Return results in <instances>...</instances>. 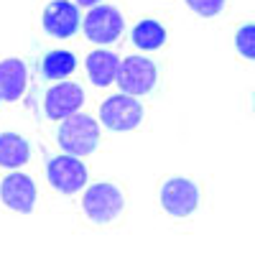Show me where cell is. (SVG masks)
<instances>
[{"label": "cell", "mask_w": 255, "mask_h": 255, "mask_svg": "<svg viewBox=\"0 0 255 255\" xmlns=\"http://www.w3.org/2000/svg\"><path fill=\"white\" fill-rule=\"evenodd\" d=\"M79 220L84 227L110 230L128 220V189L115 179H102L84 186L79 199Z\"/></svg>", "instance_id": "cell-1"}, {"label": "cell", "mask_w": 255, "mask_h": 255, "mask_svg": "<svg viewBox=\"0 0 255 255\" xmlns=\"http://www.w3.org/2000/svg\"><path fill=\"white\" fill-rule=\"evenodd\" d=\"M202 184L191 176H166L158 184V207L163 215L174 220H186L202 207Z\"/></svg>", "instance_id": "cell-2"}, {"label": "cell", "mask_w": 255, "mask_h": 255, "mask_svg": "<svg viewBox=\"0 0 255 255\" xmlns=\"http://www.w3.org/2000/svg\"><path fill=\"white\" fill-rule=\"evenodd\" d=\"M56 143L64 153L87 158L100 145V123L90 113H74L69 118L59 120Z\"/></svg>", "instance_id": "cell-3"}, {"label": "cell", "mask_w": 255, "mask_h": 255, "mask_svg": "<svg viewBox=\"0 0 255 255\" xmlns=\"http://www.w3.org/2000/svg\"><path fill=\"white\" fill-rule=\"evenodd\" d=\"M115 84L120 92L133 97H151L161 84V67L156 59H148L143 54H133L120 59Z\"/></svg>", "instance_id": "cell-4"}, {"label": "cell", "mask_w": 255, "mask_h": 255, "mask_svg": "<svg viewBox=\"0 0 255 255\" xmlns=\"http://www.w3.org/2000/svg\"><path fill=\"white\" fill-rule=\"evenodd\" d=\"M148 110L140 102V97L133 95H110L108 100L100 102V123L115 133H130V130H140L145 125Z\"/></svg>", "instance_id": "cell-5"}, {"label": "cell", "mask_w": 255, "mask_h": 255, "mask_svg": "<svg viewBox=\"0 0 255 255\" xmlns=\"http://www.w3.org/2000/svg\"><path fill=\"white\" fill-rule=\"evenodd\" d=\"M82 31L90 44H97V46L115 44L125 33V15L118 5H108V3L92 5L82 20Z\"/></svg>", "instance_id": "cell-6"}, {"label": "cell", "mask_w": 255, "mask_h": 255, "mask_svg": "<svg viewBox=\"0 0 255 255\" xmlns=\"http://www.w3.org/2000/svg\"><path fill=\"white\" fill-rule=\"evenodd\" d=\"M87 179H90L87 166L77 156L59 153V156H51L46 163V181L61 197H72L77 191H82L87 186Z\"/></svg>", "instance_id": "cell-7"}, {"label": "cell", "mask_w": 255, "mask_h": 255, "mask_svg": "<svg viewBox=\"0 0 255 255\" xmlns=\"http://www.w3.org/2000/svg\"><path fill=\"white\" fill-rule=\"evenodd\" d=\"M36 202H38V186L31 176L13 171L0 179V207L5 212L28 215L36 209Z\"/></svg>", "instance_id": "cell-8"}, {"label": "cell", "mask_w": 255, "mask_h": 255, "mask_svg": "<svg viewBox=\"0 0 255 255\" xmlns=\"http://www.w3.org/2000/svg\"><path fill=\"white\" fill-rule=\"evenodd\" d=\"M79 26L82 18L74 0H49L41 10V28L51 38H72Z\"/></svg>", "instance_id": "cell-9"}, {"label": "cell", "mask_w": 255, "mask_h": 255, "mask_svg": "<svg viewBox=\"0 0 255 255\" xmlns=\"http://www.w3.org/2000/svg\"><path fill=\"white\" fill-rule=\"evenodd\" d=\"M84 97L87 95H84L82 84L61 79V82L51 84V87L46 90V95H44V115L51 123H59L64 118L79 113V108L84 105Z\"/></svg>", "instance_id": "cell-10"}, {"label": "cell", "mask_w": 255, "mask_h": 255, "mask_svg": "<svg viewBox=\"0 0 255 255\" xmlns=\"http://www.w3.org/2000/svg\"><path fill=\"white\" fill-rule=\"evenodd\" d=\"M28 90V67L23 59H0V97L3 102H18Z\"/></svg>", "instance_id": "cell-11"}, {"label": "cell", "mask_w": 255, "mask_h": 255, "mask_svg": "<svg viewBox=\"0 0 255 255\" xmlns=\"http://www.w3.org/2000/svg\"><path fill=\"white\" fill-rule=\"evenodd\" d=\"M130 41L140 51H161L168 46V26L158 15H143L135 20Z\"/></svg>", "instance_id": "cell-12"}, {"label": "cell", "mask_w": 255, "mask_h": 255, "mask_svg": "<svg viewBox=\"0 0 255 255\" xmlns=\"http://www.w3.org/2000/svg\"><path fill=\"white\" fill-rule=\"evenodd\" d=\"M118 67H120V56L115 51H108V49L90 51L87 61H84L87 77H90V82L95 84V87H110V84H115Z\"/></svg>", "instance_id": "cell-13"}, {"label": "cell", "mask_w": 255, "mask_h": 255, "mask_svg": "<svg viewBox=\"0 0 255 255\" xmlns=\"http://www.w3.org/2000/svg\"><path fill=\"white\" fill-rule=\"evenodd\" d=\"M38 72L44 79L49 82H61V79H69L77 72V56L69 49H51L41 56L38 61Z\"/></svg>", "instance_id": "cell-14"}, {"label": "cell", "mask_w": 255, "mask_h": 255, "mask_svg": "<svg viewBox=\"0 0 255 255\" xmlns=\"http://www.w3.org/2000/svg\"><path fill=\"white\" fill-rule=\"evenodd\" d=\"M31 158V145L20 133H0V166L3 168H20Z\"/></svg>", "instance_id": "cell-15"}, {"label": "cell", "mask_w": 255, "mask_h": 255, "mask_svg": "<svg viewBox=\"0 0 255 255\" xmlns=\"http://www.w3.org/2000/svg\"><path fill=\"white\" fill-rule=\"evenodd\" d=\"M230 0H186V5L199 18H220L227 10Z\"/></svg>", "instance_id": "cell-16"}, {"label": "cell", "mask_w": 255, "mask_h": 255, "mask_svg": "<svg viewBox=\"0 0 255 255\" xmlns=\"http://www.w3.org/2000/svg\"><path fill=\"white\" fill-rule=\"evenodd\" d=\"M235 46H238V54L243 59H253L255 56V26L253 23H245L238 28V36H235Z\"/></svg>", "instance_id": "cell-17"}, {"label": "cell", "mask_w": 255, "mask_h": 255, "mask_svg": "<svg viewBox=\"0 0 255 255\" xmlns=\"http://www.w3.org/2000/svg\"><path fill=\"white\" fill-rule=\"evenodd\" d=\"M77 5H82V8H92V5H100L102 0H74Z\"/></svg>", "instance_id": "cell-18"}, {"label": "cell", "mask_w": 255, "mask_h": 255, "mask_svg": "<svg viewBox=\"0 0 255 255\" xmlns=\"http://www.w3.org/2000/svg\"><path fill=\"white\" fill-rule=\"evenodd\" d=\"M0 102H3V97H0Z\"/></svg>", "instance_id": "cell-19"}]
</instances>
